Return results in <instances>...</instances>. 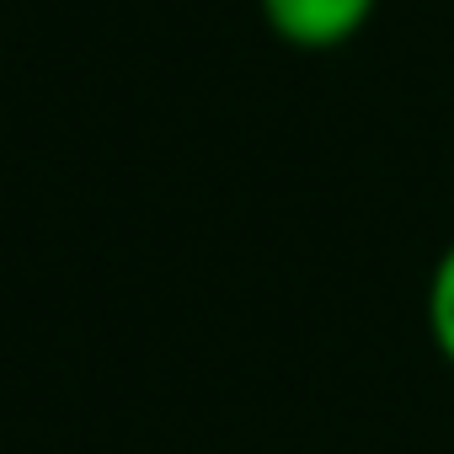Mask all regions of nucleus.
<instances>
[{"mask_svg":"<svg viewBox=\"0 0 454 454\" xmlns=\"http://www.w3.org/2000/svg\"><path fill=\"white\" fill-rule=\"evenodd\" d=\"M422 321H427V337H433L438 358L454 369V241L438 252V262H433V273H427Z\"/></svg>","mask_w":454,"mask_h":454,"instance_id":"obj_2","label":"nucleus"},{"mask_svg":"<svg viewBox=\"0 0 454 454\" xmlns=\"http://www.w3.org/2000/svg\"><path fill=\"white\" fill-rule=\"evenodd\" d=\"M257 12L278 43L300 54H332L374 22L380 0H257Z\"/></svg>","mask_w":454,"mask_h":454,"instance_id":"obj_1","label":"nucleus"}]
</instances>
